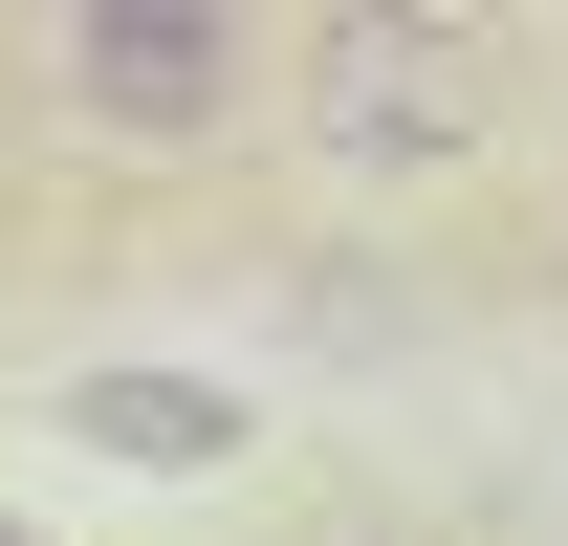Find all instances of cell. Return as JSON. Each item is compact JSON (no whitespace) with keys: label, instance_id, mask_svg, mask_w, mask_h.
<instances>
[{"label":"cell","instance_id":"obj_2","mask_svg":"<svg viewBox=\"0 0 568 546\" xmlns=\"http://www.w3.org/2000/svg\"><path fill=\"white\" fill-rule=\"evenodd\" d=\"M67 110L110 153L241 132V0H67Z\"/></svg>","mask_w":568,"mask_h":546},{"label":"cell","instance_id":"obj_3","mask_svg":"<svg viewBox=\"0 0 568 546\" xmlns=\"http://www.w3.org/2000/svg\"><path fill=\"white\" fill-rule=\"evenodd\" d=\"M67 437L88 459H241V394H219V372H88Z\"/></svg>","mask_w":568,"mask_h":546},{"label":"cell","instance_id":"obj_1","mask_svg":"<svg viewBox=\"0 0 568 546\" xmlns=\"http://www.w3.org/2000/svg\"><path fill=\"white\" fill-rule=\"evenodd\" d=\"M503 22L481 0H328V22H306V153H328V175H394V198H416V175H459V153H503Z\"/></svg>","mask_w":568,"mask_h":546},{"label":"cell","instance_id":"obj_4","mask_svg":"<svg viewBox=\"0 0 568 546\" xmlns=\"http://www.w3.org/2000/svg\"><path fill=\"white\" fill-rule=\"evenodd\" d=\"M0 546H22V525H0Z\"/></svg>","mask_w":568,"mask_h":546}]
</instances>
